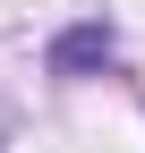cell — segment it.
Returning a JSON list of instances; mask_svg holds the SVG:
<instances>
[{
	"mask_svg": "<svg viewBox=\"0 0 145 153\" xmlns=\"http://www.w3.org/2000/svg\"><path fill=\"white\" fill-rule=\"evenodd\" d=\"M94 60H111V26H77V34H60V43H51V68H60V76L94 68Z\"/></svg>",
	"mask_w": 145,
	"mask_h": 153,
	"instance_id": "cell-1",
	"label": "cell"
}]
</instances>
